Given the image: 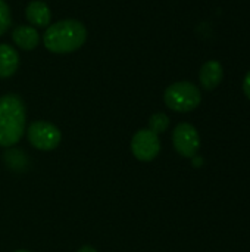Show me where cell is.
<instances>
[{
	"label": "cell",
	"instance_id": "6da1fadb",
	"mask_svg": "<svg viewBox=\"0 0 250 252\" xmlns=\"http://www.w3.org/2000/svg\"><path fill=\"white\" fill-rule=\"evenodd\" d=\"M87 40V28L77 19H62L47 27L43 43L52 53H71L78 50Z\"/></svg>",
	"mask_w": 250,
	"mask_h": 252
},
{
	"label": "cell",
	"instance_id": "7a4b0ae2",
	"mask_svg": "<svg viewBox=\"0 0 250 252\" xmlns=\"http://www.w3.org/2000/svg\"><path fill=\"white\" fill-rule=\"evenodd\" d=\"M27 112L22 99L9 93L0 97V146L16 145L25 131Z\"/></svg>",
	"mask_w": 250,
	"mask_h": 252
},
{
	"label": "cell",
	"instance_id": "3957f363",
	"mask_svg": "<svg viewBox=\"0 0 250 252\" xmlns=\"http://www.w3.org/2000/svg\"><path fill=\"white\" fill-rule=\"evenodd\" d=\"M165 105L175 112H190L202 102L199 87L190 81H177L167 87L164 93Z\"/></svg>",
	"mask_w": 250,
	"mask_h": 252
},
{
	"label": "cell",
	"instance_id": "277c9868",
	"mask_svg": "<svg viewBox=\"0 0 250 252\" xmlns=\"http://www.w3.org/2000/svg\"><path fill=\"white\" fill-rule=\"evenodd\" d=\"M29 143L38 151H53L62 140L60 130L47 121H34L27 130Z\"/></svg>",
	"mask_w": 250,
	"mask_h": 252
},
{
	"label": "cell",
	"instance_id": "5b68a950",
	"mask_svg": "<svg viewBox=\"0 0 250 252\" xmlns=\"http://www.w3.org/2000/svg\"><path fill=\"white\" fill-rule=\"evenodd\" d=\"M131 152L139 161H153L161 152L159 136L149 128L139 130L131 139Z\"/></svg>",
	"mask_w": 250,
	"mask_h": 252
},
{
	"label": "cell",
	"instance_id": "8992f818",
	"mask_svg": "<svg viewBox=\"0 0 250 252\" xmlns=\"http://www.w3.org/2000/svg\"><path fill=\"white\" fill-rule=\"evenodd\" d=\"M172 143L175 151L184 158H194L200 148V137L194 126L180 123L172 133Z\"/></svg>",
	"mask_w": 250,
	"mask_h": 252
},
{
	"label": "cell",
	"instance_id": "52a82bcc",
	"mask_svg": "<svg viewBox=\"0 0 250 252\" xmlns=\"http://www.w3.org/2000/svg\"><path fill=\"white\" fill-rule=\"evenodd\" d=\"M222 77H224V69L218 61H208L200 68L199 80L203 89L206 90H214L222 81Z\"/></svg>",
	"mask_w": 250,
	"mask_h": 252
},
{
	"label": "cell",
	"instance_id": "ba28073f",
	"mask_svg": "<svg viewBox=\"0 0 250 252\" xmlns=\"http://www.w3.org/2000/svg\"><path fill=\"white\" fill-rule=\"evenodd\" d=\"M13 43L22 50H32L38 46L40 35L34 27L29 25H19L12 31Z\"/></svg>",
	"mask_w": 250,
	"mask_h": 252
},
{
	"label": "cell",
	"instance_id": "9c48e42d",
	"mask_svg": "<svg viewBox=\"0 0 250 252\" xmlns=\"http://www.w3.org/2000/svg\"><path fill=\"white\" fill-rule=\"evenodd\" d=\"M25 16L34 27H47L52 19L49 6L41 0H32L25 9Z\"/></svg>",
	"mask_w": 250,
	"mask_h": 252
},
{
	"label": "cell",
	"instance_id": "30bf717a",
	"mask_svg": "<svg viewBox=\"0 0 250 252\" xmlns=\"http://www.w3.org/2000/svg\"><path fill=\"white\" fill-rule=\"evenodd\" d=\"M19 66V55L16 49L3 43L0 44V78L12 77Z\"/></svg>",
	"mask_w": 250,
	"mask_h": 252
},
{
	"label": "cell",
	"instance_id": "8fae6325",
	"mask_svg": "<svg viewBox=\"0 0 250 252\" xmlns=\"http://www.w3.org/2000/svg\"><path fill=\"white\" fill-rule=\"evenodd\" d=\"M169 127V118L167 114L164 112H156L150 117L149 120V130H152L155 134H161L164 131H167V128Z\"/></svg>",
	"mask_w": 250,
	"mask_h": 252
},
{
	"label": "cell",
	"instance_id": "7c38bea8",
	"mask_svg": "<svg viewBox=\"0 0 250 252\" xmlns=\"http://www.w3.org/2000/svg\"><path fill=\"white\" fill-rule=\"evenodd\" d=\"M12 24L10 18V9L4 0H0V35H3Z\"/></svg>",
	"mask_w": 250,
	"mask_h": 252
},
{
	"label": "cell",
	"instance_id": "4fadbf2b",
	"mask_svg": "<svg viewBox=\"0 0 250 252\" xmlns=\"http://www.w3.org/2000/svg\"><path fill=\"white\" fill-rule=\"evenodd\" d=\"M243 92L248 96V99H250V71L246 74V77L243 80Z\"/></svg>",
	"mask_w": 250,
	"mask_h": 252
},
{
	"label": "cell",
	"instance_id": "5bb4252c",
	"mask_svg": "<svg viewBox=\"0 0 250 252\" xmlns=\"http://www.w3.org/2000/svg\"><path fill=\"white\" fill-rule=\"evenodd\" d=\"M77 252H97L93 247H90V245H84V247H81L80 250Z\"/></svg>",
	"mask_w": 250,
	"mask_h": 252
},
{
	"label": "cell",
	"instance_id": "9a60e30c",
	"mask_svg": "<svg viewBox=\"0 0 250 252\" xmlns=\"http://www.w3.org/2000/svg\"><path fill=\"white\" fill-rule=\"evenodd\" d=\"M15 252H29V251H24V250H19V251H15Z\"/></svg>",
	"mask_w": 250,
	"mask_h": 252
}]
</instances>
